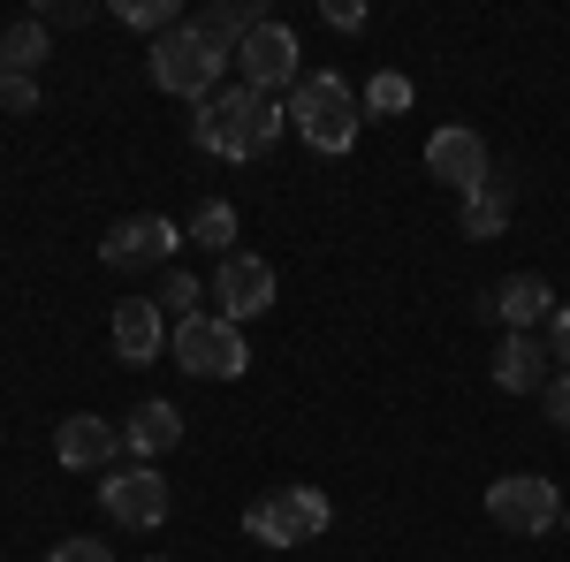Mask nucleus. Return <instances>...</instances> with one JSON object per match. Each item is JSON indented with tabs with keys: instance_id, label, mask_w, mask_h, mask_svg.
Masks as SVG:
<instances>
[{
	"instance_id": "1",
	"label": "nucleus",
	"mask_w": 570,
	"mask_h": 562,
	"mask_svg": "<svg viewBox=\"0 0 570 562\" xmlns=\"http://www.w3.org/2000/svg\"><path fill=\"white\" fill-rule=\"evenodd\" d=\"M282 130H289L282 99H266V91H252V85H220L214 99L198 107V122H190L198 152H214V160H259Z\"/></svg>"
},
{
	"instance_id": "2",
	"label": "nucleus",
	"mask_w": 570,
	"mask_h": 562,
	"mask_svg": "<svg viewBox=\"0 0 570 562\" xmlns=\"http://www.w3.org/2000/svg\"><path fill=\"white\" fill-rule=\"evenodd\" d=\"M282 115H289V130L305 137L320 160H327V152H351L357 130H365V107H357V91L343 85L335 69H305Z\"/></svg>"
},
{
	"instance_id": "3",
	"label": "nucleus",
	"mask_w": 570,
	"mask_h": 562,
	"mask_svg": "<svg viewBox=\"0 0 570 562\" xmlns=\"http://www.w3.org/2000/svg\"><path fill=\"white\" fill-rule=\"evenodd\" d=\"M335 524V502L320 494V486H274L259 494L252 510H244V532L259 540V548H305Z\"/></svg>"
},
{
	"instance_id": "4",
	"label": "nucleus",
	"mask_w": 570,
	"mask_h": 562,
	"mask_svg": "<svg viewBox=\"0 0 570 562\" xmlns=\"http://www.w3.org/2000/svg\"><path fill=\"white\" fill-rule=\"evenodd\" d=\"M220 69H228V53L198 39V23H176L168 39H153V85L168 99H198L206 107L220 91Z\"/></svg>"
},
{
	"instance_id": "5",
	"label": "nucleus",
	"mask_w": 570,
	"mask_h": 562,
	"mask_svg": "<svg viewBox=\"0 0 570 562\" xmlns=\"http://www.w3.org/2000/svg\"><path fill=\"white\" fill-rule=\"evenodd\" d=\"M168 349H176L183 373H198V381H236V373L252 365L244 327H236V319H220V312H190V319H176Z\"/></svg>"
},
{
	"instance_id": "6",
	"label": "nucleus",
	"mask_w": 570,
	"mask_h": 562,
	"mask_svg": "<svg viewBox=\"0 0 570 562\" xmlns=\"http://www.w3.org/2000/svg\"><path fill=\"white\" fill-rule=\"evenodd\" d=\"M487 517L502 532H518V540H548L563 524V494H556V479H540V472H510L487 486Z\"/></svg>"
},
{
	"instance_id": "7",
	"label": "nucleus",
	"mask_w": 570,
	"mask_h": 562,
	"mask_svg": "<svg viewBox=\"0 0 570 562\" xmlns=\"http://www.w3.org/2000/svg\"><path fill=\"white\" fill-rule=\"evenodd\" d=\"M99 510L122 524V532H160V524H168V510H176V494H168V479L153 472V464H130V472H107Z\"/></svg>"
},
{
	"instance_id": "8",
	"label": "nucleus",
	"mask_w": 570,
	"mask_h": 562,
	"mask_svg": "<svg viewBox=\"0 0 570 562\" xmlns=\"http://www.w3.org/2000/svg\"><path fill=\"white\" fill-rule=\"evenodd\" d=\"M274 297H282V282H274V266L259 259V252H228V259L214 266V304L220 319H266L274 312Z\"/></svg>"
},
{
	"instance_id": "9",
	"label": "nucleus",
	"mask_w": 570,
	"mask_h": 562,
	"mask_svg": "<svg viewBox=\"0 0 570 562\" xmlns=\"http://www.w3.org/2000/svg\"><path fill=\"white\" fill-rule=\"evenodd\" d=\"M426 175H434V183H449L456 198H472L480 183H494V160H487V137L472 130V122H441V130L426 137Z\"/></svg>"
},
{
	"instance_id": "10",
	"label": "nucleus",
	"mask_w": 570,
	"mask_h": 562,
	"mask_svg": "<svg viewBox=\"0 0 570 562\" xmlns=\"http://www.w3.org/2000/svg\"><path fill=\"white\" fill-rule=\"evenodd\" d=\"M297 61H305V53H297V31H289V23H274V16H266L259 31L236 46V69H244V85L266 91V99H274V91H297V77H305Z\"/></svg>"
},
{
	"instance_id": "11",
	"label": "nucleus",
	"mask_w": 570,
	"mask_h": 562,
	"mask_svg": "<svg viewBox=\"0 0 570 562\" xmlns=\"http://www.w3.org/2000/svg\"><path fill=\"white\" fill-rule=\"evenodd\" d=\"M183 252V220L168 214H130L107 228V244H99V259L107 266H176Z\"/></svg>"
},
{
	"instance_id": "12",
	"label": "nucleus",
	"mask_w": 570,
	"mask_h": 562,
	"mask_svg": "<svg viewBox=\"0 0 570 562\" xmlns=\"http://www.w3.org/2000/svg\"><path fill=\"white\" fill-rule=\"evenodd\" d=\"M53 456H61V472H107V464L122 456V426H107V418L77 411V418L53 426Z\"/></svg>"
},
{
	"instance_id": "13",
	"label": "nucleus",
	"mask_w": 570,
	"mask_h": 562,
	"mask_svg": "<svg viewBox=\"0 0 570 562\" xmlns=\"http://www.w3.org/2000/svg\"><path fill=\"white\" fill-rule=\"evenodd\" d=\"M168 335H176V327H168V312L153 297L115 304V357H122V365H153V357L168 349Z\"/></svg>"
},
{
	"instance_id": "14",
	"label": "nucleus",
	"mask_w": 570,
	"mask_h": 562,
	"mask_svg": "<svg viewBox=\"0 0 570 562\" xmlns=\"http://www.w3.org/2000/svg\"><path fill=\"white\" fill-rule=\"evenodd\" d=\"M494 388L502 395H540L548 381H556V357H548V343L540 335H502V349H494Z\"/></svg>"
},
{
	"instance_id": "15",
	"label": "nucleus",
	"mask_w": 570,
	"mask_h": 562,
	"mask_svg": "<svg viewBox=\"0 0 570 562\" xmlns=\"http://www.w3.org/2000/svg\"><path fill=\"white\" fill-rule=\"evenodd\" d=\"M487 312H494L510 335H532V327H548V319H556V289H548L540 274H510V282L487 297Z\"/></svg>"
},
{
	"instance_id": "16",
	"label": "nucleus",
	"mask_w": 570,
	"mask_h": 562,
	"mask_svg": "<svg viewBox=\"0 0 570 562\" xmlns=\"http://www.w3.org/2000/svg\"><path fill=\"white\" fill-rule=\"evenodd\" d=\"M183 441V411L168 403V395H145L130 418H122V448H130L137 464H153V456H168Z\"/></svg>"
},
{
	"instance_id": "17",
	"label": "nucleus",
	"mask_w": 570,
	"mask_h": 562,
	"mask_svg": "<svg viewBox=\"0 0 570 562\" xmlns=\"http://www.w3.org/2000/svg\"><path fill=\"white\" fill-rule=\"evenodd\" d=\"M190 23H198V39H206V46H220V53L236 61V46L252 39V31H259L266 16H259V8H252V0H214V8H198Z\"/></svg>"
},
{
	"instance_id": "18",
	"label": "nucleus",
	"mask_w": 570,
	"mask_h": 562,
	"mask_svg": "<svg viewBox=\"0 0 570 562\" xmlns=\"http://www.w3.org/2000/svg\"><path fill=\"white\" fill-rule=\"evenodd\" d=\"M456 220H464V236H472V244L502 236V228H510V183H480L472 198H456Z\"/></svg>"
},
{
	"instance_id": "19",
	"label": "nucleus",
	"mask_w": 570,
	"mask_h": 562,
	"mask_svg": "<svg viewBox=\"0 0 570 562\" xmlns=\"http://www.w3.org/2000/svg\"><path fill=\"white\" fill-rule=\"evenodd\" d=\"M46 46H53V31H46L39 16H23V23H8L0 31V69H16V77H31L46 61Z\"/></svg>"
},
{
	"instance_id": "20",
	"label": "nucleus",
	"mask_w": 570,
	"mask_h": 562,
	"mask_svg": "<svg viewBox=\"0 0 570 562\" xmlns=\"http://www.w3.org/2000/svg\"><path fill=\"white\" fill-rule=\"evenodd\" d=\"M183 244H206V252L228 259V244H236V206H228V198H206L198 214L183 220Z\"/></svg>"
},
{
	"instance_id": "21",
	"label": "nucleus",
	"mask_w": 570,
	"mask_h": 562,
	"mask_svg": "<svg viewBox=\"0 0 570 562\" xmlns=\"http://www.w3.org/2000/svg\"><path fill=\"white\" fill-rule=\"evenodd\" d=\"M411 99H419V91H411V77H403V69H381L373 85L357 91V107H365V115H403Z\"/></svg>"
},
{
	"instance_id": "22",
	"label": "nucleus",
	"mask_w": 570,
	"mask_h": 562,
	"mask_svg": "<svg viewBox=\"0 0 570 562\" xmlns=\"http://www.w3.org/2000/svg\"><path fill=\"white\" fill-rule=\"evenodd\" d=\"M115 16H122L130 31H153V39H168V31L183 23V8H176V0H115Z\"/></svg>"
},
{
	"instance_id": "23",
	"label": "nucleus",
	"mask_w": 570,
	"mask_h": 562,
	"mask_svg": "<svg viewBox=\"0 0 570 562\" xmlns=\"http://www.w3.org/2000/svg\"><path fill=\"white\" fill-rule=\"evenodd\" d=\"M160 312H168V319H190V312H198V274H190V266H168V274H160Z\"/></svg>"
},
{
	"instance_id": "24",
	"label": "nucleus",
	"mask_w": 570,
	"mask_h": 562,
	"mask_svg": "<svg viewBox=\"0 0 570 562\" xmlns=\"http://www.w3.org/2000/svg\"><path fill=\"white\" fill-rule=\"evenodd\" d=\"M0 115H16V122L39 115V77H16V69H8V77H0Z\"/></svg>"
},
{
	"instance_id": "25",
	"label": "nucleus",
	"mask_w": 570,
	"mask_h": 562,
	"mask_svg": "<svg viewBox=\"0 0 570 562\" xmlns=\"http://www.w3.org/2000/svg\"><path fill=\"white\" fill-rule=\"evenodd\" d=\"M548 357H556V373H570V304H556V319H548Z\"/></svg>"
},
{
	"instance_id": "26",
	"label": "nucleus",
	"mask_w": 570,
	"mask_h": 562,
	"mask_svg": "<svg viewBox=\"0 0 570 562\" xmlns=\"http://www.w3.org/2000/svg\"><path fill=\"white\" fill-rule=\"evenodd\" d=\"M39 23H46V31H61V23H91V0H46Z\"/></svg>"
},
{
	"instance_id": "27",
	"label": "nucleus",
	"mask_w": 570,
	"mask_h": 562,
	"mask_svg": "<svg viewBox=\"0 0 570 562\" xmlns=\"http://www.w3.org/2000/svg\"><path fill=\"white\" fill-rule=\"evenodd\" d=\"M540 403H548V426H563V433H570V373H556V381L540 388Z\"/></svg>"
},
{
	"instance_id": "28",
	"label": "nucleus",
	"mask_w": 570,
	"mask_h": 562,
	"mask_svg": "<svg viewBox=\"0 0 570 562\" xmlns=\"http://www.w3.org/2000/svg\"><path fill=\"white\" fill-rule=\"evenodd\" d=\"M320 16H327L335 31H365V8H357V0H320Z\"/></svg>"
},
{
	"instance_id": "29",
	"label": "nucleus",
	"mask_w": 570,
	"mask_h": 562,
	"mask_svg": "<svg viewBox=\"0 0 570 562\" xmlns=\"http://www.w3.org/2000/svg\"><path fill=\"white\" fill-rule=\"evenodd\" d=\"M46 562H115V555H107L99 540H61V548H53Z\"/></svg>"
},
{
	"instance_id": "30",
	"label": "nucleus",
	"mask_w": 570,
	"mask_h": 562,
	"mask_svg": "<svg viewBox=\"0 0 570 562\" xmlns=\"http://www.w3.org/2000/svg\"><path fill=\"white\" fill-rule=\"evenodd\" d=\"M145 562H176V555H145Z\"/></svg>"
},
{
	"instance_id": "31",
	"label": "nucleus",
	"mask_w": 570,
	"mask_h": 562,
	"mask_svg": "<svg viewBox=\"0 0 570 562\" xmlns=\"http://www.w3.org/2000/svg\"><path fill=\"white\" fill-rule=\"evenodd\" d=\"M563 532H570V517H563Z\"/></svg>"
},
{
	"instance_id": "32",
	"label": "nucleus",
	"mask_w": 570,
	"mask_h": 562,
	"mask_svg": "<svg viewBox=\"0 0 570 562\" xmlns=\"http://www.w3.org/2000/svg\"><path fill=\"white\" fill-rule=\"evenodd\" d=\"M0 77H8V69H0Z\"/></svg>"
}]
</instances>
